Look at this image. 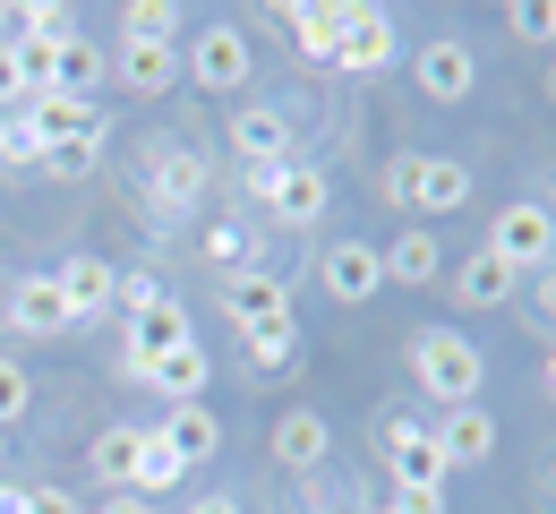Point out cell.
I'll return each instance as SVG.
<instances>
[{"mask_svg":"<svg viewBox=\"0 0 556 514\" xmlns=\"http://www.w3.org/2000/svg\"><path fill=\"white\" fill-rule=\"evenodd\" d=\"M480 343L463 335V326H419L412 335V386L437 403V412H454V403H480Z\"/></svg>","mask_w":556,"mask_h":514,"instance_id":"obj_1","label":"cell"},{"mask_svg":"<svg viewBox=\"0 0 556 514\" xmlns=\"http://www.w3.org/2000/svg\"><path fill=\"white\" fill-rule=\"evenodd\" d=\"M471 163H454V154H394L386 163V198L403 206V215H454V206H471Z\"/></svg>","mask_w":556,"mask_h":514,"instance_id":"obj_2","label":"cell"},{"mask_svg":"<svg viewBox=\"0 0 556 514\" xmlns=\"http://www.w3.org/2000/svg\"><path fill=\"white\" fill-rule=\"evenodd\" d=\"M180 77H189L198 95H240V86L257 77V52H249V35H240L231 17H214V26H198V35L180 43Z\"/></svg>","mask_w":556,"mask_h":514,"instance_id":"obj_3","label":"cell"},{"mask_svg":"<svg viewBox=\"0 0 556 514\" xmlns=\"http://www.w3.org/2000/svg\"><path fill=\"white\" fill-rule=\"evenodd\" d=\"M249 198H257L282 231H317L326 206H334V180H326L317 163H300V154H291L282 172H249Z\"/></svg>","mask_w":556,"mask_h":514,"instance_id":"obj_4","label":"cell"},{"mask_svg":"<svg viewBox=\"0 0 556 514\" xmlns=\"http://www.w3.org/2000/svg\"><path fill=\"white\" fill-rule=\"evenodd\" d=\"M206 154H189V147H154L146 154V215L154 223H189L198 206H206Z\"/></svg>","mask_w":556,"mask_h":514,"instance_id":"obj_5","label":"cell"},{"mask_svg":"<svg viewBox=\"0 0 556 514\" xmlns=\"http://www.w3.org/2000/svg\"><path fill=\"white\" fill-rule=\"evenodd\" d=\"M403 61V35H394V17L377 9V0H351L343 9V43H334V70L343 77H377Z\"/></svg>","mask_w":556,"mask_h":514,"instance_id":"obj_6","label":"cell"},{"mask_svg":"<svg viewBox=\"0 0 556 514\" xmlns=\"http://www.w3.org/2000/svg\"><path fill=\"white\" fill-rule=\"evenodd\" d=\"M488 249L514 266V275H540V266H556V223L540 198H514L505 215H496V231H488Z\"/></svg>","mask_w":556,"mask_h":514,"instance_id":"obj_7","label":"cell"},{"mask_svg":"<svg viewBox=\"0 0 556 514\" xmlns=\"http://www.w3.org/2000/svg\"><path fill=\"white\" fill-rule=\"evenodd\" d=\"M412 86L428 103H471V86H480V52L463 43V35H428L412 52Z\"/></svg>","mask_w":556,"mask_h":514,"instance_id":"obj_8","label":"cell"},{"mask_svg":"<svg viewBox=\"0 0 556 514\" xmlns=\"http://www.w3.org/2000/svg\"><path fill=\"white\" fill-rule=\"evenodd\" d=\"M317 284H326V300H343V309L377 300V292H386V258H377V240H334V249H317Z\"/></svg>","mask_w":556,"mask_h":514,"instance_id":"obj_9","label":"cell"},{"mask_svg":"<svg viewBox=\"0 0 556 514\" xmlns=\"http://www.w3.org/2000/svg\"><path fill=\"white\" fill-rule=\"evenodd\" d=\"M0 317L26 335V343H52V335H77L70 326V300L52 275H9V300H0Z\"/></svg>","mask_w":556,"mask_h":514,"instance_id":"obj_10","label":"cell"},{"mask_svg":"<svg viewBox=\"0 0 556 514\" xmlns=\"http://www.w3.org/2000/svg\"><path fill=\"white\" fill-rule=\"evenodd\" d=\"M180 343H198L189 309H180V300H154L146 317H129V352H121V377H146V368L163 361V352H180Z\"/></svg>","mask_w":556,"mask_h":514,"instance_id":"obj_11","label":"cell"},{"mask_svg":"<svg viewBox=\"0 0 556 514\" xmlns=\"http://www.w3.org/2000/svg\"><path fill=\"white\" fill-rule=\"evenodd\" d=\"M428 438L445 454V472H480L488 454H496V421H488V403H454V412L428 421Z\"/></svg>","mask_w":556,"mask_h":514,"instance_id":"obj_12","label":"cell"},{"mask_svg":"<svg viewBox=\"0 0 556 514\" xmlns=\"http://www.w3.org/2000/svg\"><path fill=\"white\" fill-rule=\"evenodd\" d=\"M231 154H240L249 172H282V163H291V121H282L275 103L231 112Z\"/></svg>","mask_w":556,"mask_h":514,"instance_id":"obj_13","label":"cell"},{"mask_svg":"<svg viewBox=\"0 0 556 514\" xmlns=\"http://www.w3.org/2000/svg\"><path fill=\"white\" fill-rule=\"evenodd\" d=\"M112 77V52H94V43H52V61H43V95H61V103H94V86Z\"/></svg>","mask_w":556,"mask_h":514,"instance_id":"obj_14","label":"cell"},{"mask_svg":"<svg viewBox=\"0 0 556 514\" xmlns=\"http://www.w3.org/2000/svg\"><path fill=\"white\" fill-rule=\"evenodd\" d=\"M326 454H334V429H326V412H282V421H275V463L291 472V480L326 472Z\"/></svg>","mask_w":556,"mask_h":514,"instance_id":"obj_15","label":"cell"},{"mask_svg":"<svg viewBox=\"0 0 556 514\" xmlns=\"http://www.w3.org/2000/svg\"><path fill=\"white\" fill-rule=\"evenodd\" d=\"M223 317L249 335V326H275L291 317V292H282V275H223Z\"/></svg>","mask_w":556,"mask_h":514,"instance_id":"obj_16","label":"cell"},{"mask_svg":"<svg viewBox=\"0 0 556 514\" xmlns=\"http://www.w3.org/2000/svg\"><path fill=\"white\" fill-rule=\"evenodd\" d=\"M52 284H61V300H70V326H94V317L112 309V284H121V266H112V258H70Z\"/></svg>","mask_w":556,"mask_h":514,"instance_id":"obj_17","label":"cell"},{"mask_svg":"<svg viewBox=\"0 0 556 514\" xmlns=\"http://www.w3.org/2000/svg\"><path fill=\"white\" fill-rule=\"evenodd\" d=\"M377 258H386V284H412V292L445 275V249H437V231H428V223H403V231H394Z\"/></svg>","mask_w":556,"mask_h":514,"instance_id":"obj_18","label":"cell"},{"mask_svg":"<svg viewBox=\"0 0 556 514\" xmlns=\"http://www.w3.org/2000/svg\"><path fill=\"white\" fill-rule=\"evenodd\" d=\"M514 292H522V275H514L496 249H471V258L454 266V300H463V309H505Z\"/></svg>","mask_w":556,"mask_h":514,"instance_id":"obj_19","label":"cell"},{"mask_svg":"<svg viewBox=\"0 0 556 514\" xmlns=\"http://www.w3.org/2000/svg\"><path fill=\"white\" fill-rule=\"evenodd\" d=\"M343 9H351V0H300V9H282L291 43H300L317 70H334V43H343Z\"/></svg>","mask_w":556,"mask_h":514,"instance_id":"obj_20","label":"cell"},{"mask_svg":"<svg viewBox=\"0 0 556 514\" xmlns=\"http://www.w3.org/2000/svg\"><path fill=\"white\" fill-rule=\"evenodd\" d=\"M112 77H121L138 103H154V95L180 77V52H172V43H121V52H112Z\"/></svg>","mask_w":556,"mask_h":514,"instance_id":"obj_21","label":"cell"},{"mask_svg":"<svg viewBox=\"0 0 556 514\" xmlns=\"http://www.w3.org/2000/svg\"><path fill=\"white\" fill-rule=\"evenodd\" d=\"M206 377H214V361H206V343H180V352H163V361L146 368L138 386H154L163 403H198L206 394Z\"/></svg>","mask_w":556,"mask_h":514,"instance_id":"obj_22","label":"cell"},{"mask_svg":"<svg viewBox=\"0 0 556 514\" xmlns=\"http://www.w3.org/2000/svg\"><path fill=\"white\" fill-rule=\"evenodd\" d=\"M154 438L172 446V454H180V463H214V446H223V421H214L206 403H172V412H163V429H154Z\"/></svg>","mask_w":556,"mask_h":514,"instance_id":"obj_23","label":"cell"},{"mask_svg":"<svg viewBox=\"0 0 556 514\" xmlns=\"http://www.w3.org/2000/svg\"><path fill=\"white\" fill-rule=\"evenodd\" d=\"M103 129H112V121L94 112L86 129H70V138H52V147H43V180H86V172L103 163Z\"/></svg>","mask_w":556,"mask_h":514,"instance_id":"obj_24","label":"cell"},{"mask_svg":"<svg viewBox=\"0 0 556 514\" xmlns=\"http://www.w3.org/2000/svg\"><path fill=\"white\" fill-rule=\"evenodd\" d=\"M86 472H94L112 498H129V472H138V429H129V421H112L103 438L86 446Z\"/></svg>","mask_w":556,"mask_h":514,"instance_id":"obj_25","label":"cell"},{"mask_svg":"<svg viewBox=\"0 0 556 514\" xmlns=\"http://www.w3.org/2000/svg\"><path fill=\"white\" fill-rule=\"evenodd\" d=\"M180 480H189V463L154 438V429H138V472H129V498H163V489H180Z\"/></svg>","mask_w":556,"mask_h":514,"instance_id":"obj_26","label":"cell"},{"mask_svg":"<svg viewBox=\"0 0 556 514\" xmlns=\"http://www.w3.org/2000/svg\"><path fill=\"white\" fill-rule=\"evenodd\" d=\"M77 17L61 0H26V9H9V43H70Z\"/></svg>","mask_w":556,"mask_h":514,"instance_id":"obj_27","label":"cell"},{"mask_svg":"<svg viewBox=\"0 0 556 514\" xmlns=\"http://www.w3.org/2000/svg\"><path fill=\"white\" fill-rule=\"evenodd\" d=\"M121 43H172L180 52V9L172 0H129L121 9Z\"/></svg>","mask_w":556,"mask_h":514,"instance_id":"obj_28","label":"cell"},{"mask_svg":"<svg viewBox=\"0 0 556 514\" xmlns=\"http://www.w3.org/2000/svg\"><path fill=\"white\" fill-rule=\"evenodd\" d=\"M240 352H249V368H291V361H300V317L249 326V335H240Z\"/></svg>","mask_w":556,"mask_h":514,"instance_id":"obj_29","label":"cell"},{"mask_svg":"<svg viewBox=\"0 0 556 514\" xmlns=\"http://www.w3.org/2000/svg\"><path fill=\"white\" fill-rule=\"evenodd\" d=\"M26 412H35V377H26V361H0V438H9Z\"/></svg>","mask_w":556,"mask_h":514,"instance_id":"obj_30","label":"cell"},{"mask_svg":"<svg viewBox=\"0 0 556 514\" xmlns=\"http://www.w3.org/2000/svg\"><path fill=\"white\" fill-rule=\"evenodd\" d=\"M0 163H35L43 172V138H35L26 112H0Z\"/></svg>","mask_w":556,"mask_h":514,"instance_id":"obj_31","label":"cell"},{"mask_svg":"<svg viewBox=\"0 0 556 514\" xmlns=\"http://www.w3.org/2000/svg\"><path fill=\"white\" fill-rule=\"evenodd\" d=\"M35 103V77H26V52L0 43V112H26Z\"/></svg>","mask_w":556,"mask_h":514,"instance_id":"obj_32","label":"cell"},{"mask_svg":"<svg viewBox=\"0 0 556 514\" xmlns=\"http://www.w3.org/2000/svg\"><path fill=\"white\" fill-rule=\"evenodd\" d=\"M154 300H172V292H163V284H154L146 266H138V275H121V284H112V309H121V317H146Z\"/></svg>","mask_w":556,"mask_h":514,"instance_id":"obj_33","label":"cell"},{"mask_svg":"<svg viewBox=\"0 0 556 514\" xmlns=\"http://www.w3.org/2000/svg\"><path fill=\"white\" fill-rule=\"evenodd\" d=\"M505 26H514L522 43H548L556 52V9H531V0H522V9H505Z\"/></svg>","mask_w":556,"mask_h":514,"instance_id":"obj_34","label":"cell"},{"mask_svg":"<svg viewBox=\"0 0 556 514\" xmlns=\"http://www.w3.org/2000/svg\"><path fill=\"white\" fill-rule=\"evenodd\" d=\"M334 506H343V498L326 489V472H308V480H300V514H334Z\"/></svg>","mask_w":556,"mask_h":514,"instance_id":"obj_35","label":"cell"},{"mask_svg":"<svg viewBox=\"0 0 556 514\" xmlns=\"http://www.w3.org/2000/svg\"><path fill=\"white\" fill-rule=\"evenodd\" d=\"M522 284H531V309H540V326H548V317H556V266H540V275H522Z\"/></svg>","mask_w":556,"mask_h":514,"instance_id":"obj_36","label":"cell"},{"mask_svg":"<svg viewBox=\"0 0 556 514\" xmlns=\"http://www.w3.org/2000/svg\"><path fill=\"white\" fill-rule=\"evenodd\" d=\"M26 514H77L70 489H26Z\"/></svg>","mask_w":556,"mask_h":514,"instance_id":"obj_37","label":"cell"},{"mask_svg":"<svg viewBox=\"0 0 556 514\" xmlns=\"http://www.w3.org/2000/svg\"><path fill=\"white\" fill-rule=\"evenodd\" d=\"M403 514H445V489H412V498H394Z\"/></svg>","mask_w":556,"mask_h":514,"instance_id":"obj_38","label":"cell"},{"mask_svg":"<svg viewBox=\"0 0 556 514\" xmlns=\"http://www.w3.org/2000/svg\"><path fill=\"white\" fill-rule=\"evenodd\" d=\"M94 514H154V506H146V498H103Z\"/></svg>","mask_w":556,"mask_h":514,"instance_id":"obj_39","label":"cell"},{"mask_svg":"<svg viewBox=\"0 0 556 514\" xmlns=\"http://www.w3.org/2000/svg\"><path fill=\"white\" fill-rule=\"evenodd\" d=\"M189 514H240V498H198Z\"/></svg>","mask_w":556,"mask_h":514,"instance_id":"obj_40","label":"cell"},{"mask_svg":"<svg viewBox=\"0 0 556 514\" xmlns=\"http://www.w3.org/2000/svg\"><path fill=\"white\" fill-rule=\"evenodd\" d=\"M540 386H548V403H556V343H548V361H540Z\"/></svg>","mask_w":556,"mask_h":514,"instance_id":"obj_41","label":"cell"},{"mask_svg":"<svg viewBox=\"0 0 556 514\" xmlns=\"http://www.w3.org/2000/svg\"><path fill=\"white\" fill-rule=\"evenodd\" d=\"M540 498H556V454H548V463H540Z\"/></svg>","mask_w":556,"mask_h":514,"instance_id":"obj_42","label":"cell"},{"mask_svg":"<svg viewBox=\"0 0 556 514\" xmlns=\"http://www.w3.org/2000/svg\"><path fill=\"white\" fill-rule=\"evenodd\" d=\"M548 103H556V52H548Z\"/></svg>","mask_w":556,"mask_h":514,"instance_id":"obj_43","label":"cell"},{"mask_svg":"<svg viewBox=\"0 0 556 514\" xmlns=\"http://www.w3.org/2000/svg\"><path fill=\"white\" fill-rule=\"evenodd\" d=\"M368 514H403V506H394V498H386V506H368Z\"/></svg>","mask_w":556,"mask_h":514,"instance_id":"obj_44","label":"cell"},{"mask_svg":"<svg viewBox=\"0 0 556 514\" xmlns=\"http://www.w3.org/2000/svg\"><path fill=\"white\" fill-rule=\"evenodd\" d=\"M0 43H9V9H0Z\"/></svg>","mask_w":556,"mask_h":514,"instance_id":"obj_45","label":"cell"},{"mask_svg":"<svg viewBox=\"0 0 556 514\" xmlns=\"http://www.w3.org/2000/svg\"><path fill=\"white\" fill-rule=\"evenodd\" d=\"M0 463H9V446H0Z\"/></svg>","mask_w":556,"mask_h":514,"instance_id":"obj_46","label":"cell"},{"mask_svg":"<svg viewBox=\"0 0 556 514\" xmlns=\"http://www.w3.org/2000/svg\"><path fill=\"white\" fill-rule=\"evenodd\" d=\"M0 489H9V480H0Z\"/></svg>","mask_w":556,"mask_h":514,"instance_id":"obj_47","label":"cell"}]
</instances>
